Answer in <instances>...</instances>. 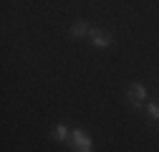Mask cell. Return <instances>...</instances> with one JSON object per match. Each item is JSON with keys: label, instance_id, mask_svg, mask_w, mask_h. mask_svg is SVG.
Here are the masks:
<instances>
[{"label": "cell", "instance_id": "1", "mask_svg": "<svg viewBox=\"0 0 159 152\" xmlns=\"http://www.w3.org/2000/svg\"><path fill=\"white\" fill-rule=\"evenodd\" d=\"M73 152H91L93 150V140L89 137V132L84 129H71V140H68Z\"/></svg>", "mask_w": 159, "mask_h": 152}, {"label": "cell", "instance_id": "2", "mask_svg": "<svg viewBox=\"0 0 159 152\" xmlns=\"http://www.w3.org/2000/svg\"><path fill=\"white\" fill-rule=\"evenodd\" d=\"M126 99H129V104H131L134 109H142L144 102H147V89H144V84H131L129 91H126Z\"/></svg>", "mask_w": 159, "mask_h": 152}, {"label": "cell", "instance_id": "3", "mask_svg": "<svg viewBox=\"0 0 159 152\" xmlns=\"http://www.w3.org/2000/svg\"><path fill=\"white\" fill-rule=\"evenodd\" d=\"M89 41H91L96 48H109V46L114 43V38H111L106 31H101V28H91V33H89Z\"/></svg>", "mask_w": 159, "mask_h": 152}, {"label": "cell", "instance_id": "4", "mask_svg": "<svg viewBox=\"0 0 159 152\" xmlns=\"http://www.w3.org/2000/svg\"><path fill=\"white\" fill-rule=\"evenodd\" d=\"M71 38H76V41H81V38H89V33H91V26L86 23V21H78V23H73L71 26Z\"/></svg>", "mask_w": 159, "mask_h": 152}, {"label": "cell", "instance_id": "5", "mask_svg": "<svg viewBox=\"0 0 159 152\" xmlns=\"http://www.w3.org/2000/svg\"><path fill=\"white\" fill-rule=\"evenodd\" d=\"M51 137H53L56 142H68V140H71V129H68L66 124H56V127L51 129Z\"/></svg>", "mask_w": 159, "mask_h": 152}, {"label": "cell", "instance_id": "6", "mask_svg": "<svg viewBox=\"0 0 159 152\" xmlns=\"http://www.w3.org/2000/svg\"><path fill=\"white\" fill-rule=\"evenodd\" d=\"M147 112L152 122H159V104H147Z\"/></svg>", "mask_w": 159, "mask_h": 152}]
</instances>
